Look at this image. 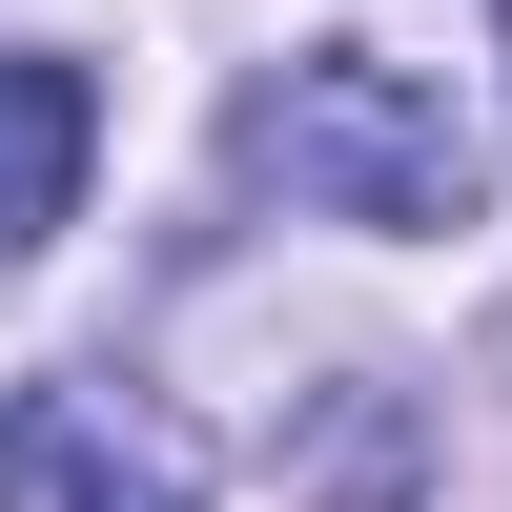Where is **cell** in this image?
<instances>
[{
    "label": "cell",
    "instance_id": "3957f363",
    "mask_svg": "<svg viewBox=\"0 0 512 512\" xmlns=\"http://www.w3.org/2000/svg\"><path fill=\"white\" fill-rule=\"evenodd\" d=\"M82 164H103V82H82L62 41H0V267H41V246H62Z\"/></svg>",
    "mask_w": 512,
    "mask_h": 512
},
{
    "label": "cell",
    "instance_id": "7a4b0ae2",
    "mask_svg": "<svg viewBox=\"0 0 512 512\" xmlns=\"http://www.w3.org/2000/svg\"><path fill=\"white\" fill-rule=\"evenodd\" d=\"M0 512H205V431L144 410L123 369H41L0 410Z\"/></svg>",
    "mask_w": 512,
    "mask_h": 512
},
{
    "label": "cell",
    "instance_id": "6da1fadb",
    "mask_svg": "<svg viewBox=\"0 0 512 512\" xmlns=\"http://www.w3.org/2000/svg\"><path fill=\"white\" fill-rule=\"evenodd\" d=\"M246 185L287 205V226H472V185H492V144H472V103H451L431 62H390V41H308V62H267L246 82Z\"/></svg>",
    "mask_w": 512,
    "mask_h": 512
}]
</instances>
